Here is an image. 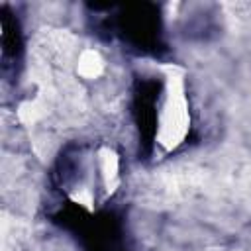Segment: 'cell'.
<instances>
[{
    "label": "cell",
    "instance_id": "1",
    "mask_svg": "<svg viewBox=\"0 0 251 251\" xmlns=\"http://www.w3.org/2000/svg\"><path fill=\"white\" fill-rule=\"evenodd\" d=\"M76 73L82 78H96L104 73V59L100 57L98 51L94 49H84L78 55V63H76Z\"/></svg>",
    "mask_w": 251,
    "mask_h": 251
}]
</instances>
